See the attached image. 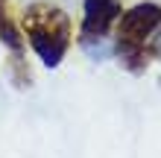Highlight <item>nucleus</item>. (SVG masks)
Segmentation results:
<instances>
[{
  "label": "nucleus",
  "mask_w": 161,
  "mask_h": 158,
  "mask_svg": "<svg viewBox=\"0 0 161 158\" xmlns=\"http://www.w3.org/2000/svg\"><path fill=\"white\" fill-rule=\"evenodd\" d=\"M158 24H161V6L141 3V6L132 9V12L123 15V21H120V38L141 41V38H147V32H153Z\"/></svg>",
  "instance_id": "1"
},
{
  "label": "nucleus",
  "mask_w": 161,
  "mask_h": 158,
  "mask_svg": "<svg viewBox=\"0 0 161 158\" xmlns=\"http://www.w3.org/2000/svg\"><path fill=\"white\" fill-rule=\"evenodd\" d=\"M114 15H120V3L117 0H85V24L82 32H106V26L114 21Z\"/></svg>",
  "instance_id": "2"
},
{
  "label": "nucleus",
  "mask_w": 161,
  "mask_h": 158,
  "mask_svg": "<svg viewBox=\"0 0 161 158\" xmlns=\"http://www.w3.org/2000/svg\"><path fill=\"white\" fill-rule=\"evenodd\" d=\"M30 38H32V47L38 50V56L44 59V64H59L62 59V53H64V32H47V30H32L30 32Z\"/></svg>",
  "instance_id": "3"
}]
</instances>
